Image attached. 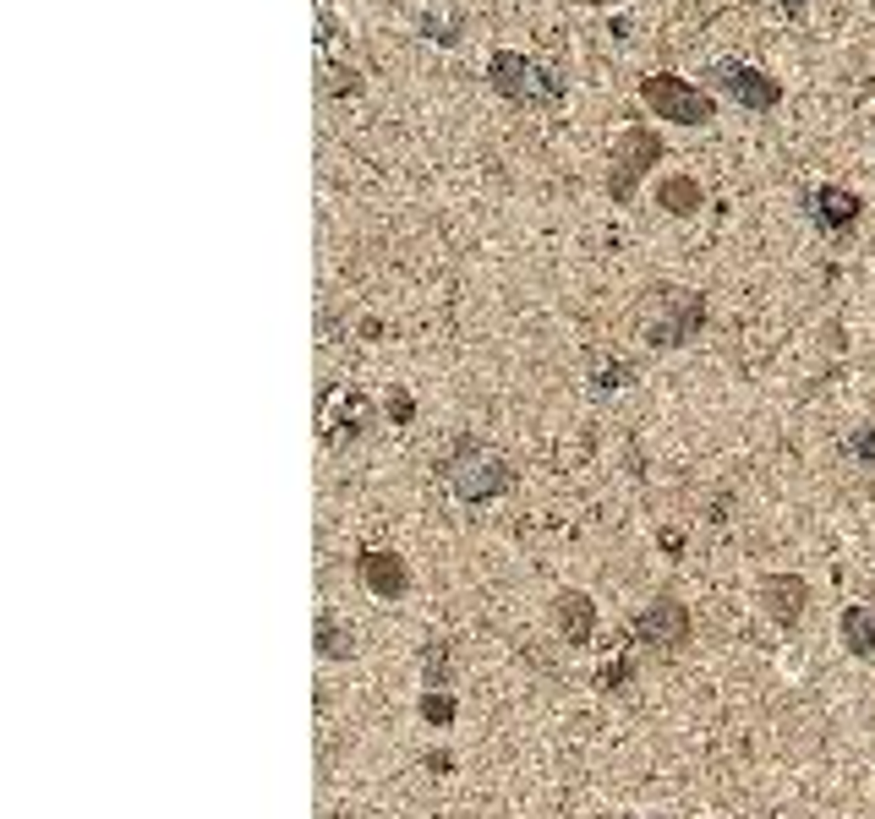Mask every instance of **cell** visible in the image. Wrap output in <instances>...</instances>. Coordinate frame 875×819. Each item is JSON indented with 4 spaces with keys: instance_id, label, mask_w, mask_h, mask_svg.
<instances>
[{
    "instance_id": "cell-20",
    "label": "cell",
    "mask_w": 875,
    "mask_h": 819,
    "mask_svg": "<svg viewBox=\"0 0 875 819\" xmlns=\"http://www.w3.org/2000/svg\"><path fill=\"white\" fill-rule=\"evenodd\" d=\"M635 683V656H618V661H607L603 672H597V689L603 693H624Z\"/></svg>"
},
{
    "instance_id": "cell-10",
    "label": "cell",
    "mask_w": 875,
    "mask_h": 819,
    "mask_svg": "<svg viewBox=\"0 0 875 819\" xmlns=\"http://www.w3.org/2000/svg\"><path fill=\"white\" fill-rule=\"evenodd\" d=\"M356 579H361L378 601H400L405 590H410V568H405V558L389 552V547H367V552L356 558Z\"/></svg>"
},
{
    "instance_id": "cell-15",
    "label": "cell",
    "mask_w": 875,
    "mask_h": 819,
    "mask_svg": "<svg viewBox=\"0 0 875 819\" xmlns=\"http://www.w3.org/2000/svg\"><path fill=\"white\" fill-rule=\"evenodd\" d=\"M312 645H318L324 661H350V656H356V629L339 618L335 607H324L318 623H312Z\"/></svg>"
},
{
    "instance_id": "cell-16",
    "label": "cell",
    "mask_w": 875,
    "mask_h": 819,
    "mask_svg": "<svg viewBox=\"0 0 875 819\" xmlns=\"http://www.w3.org/2000/svg\"><path fill=\"white\" fill-rule=\"evenodd\" d=\"M421 683L427 689H455V650L449 639H421Z\"/></svg>"
},
{
    "instance_id": "cell-17",
    "label": "cell",
    "mask_w": 875,
    "mask_h": 819,
    "mask_svg": "<svg viewBox=\"0 0 875 819\" xmlns=\"http://www.w3.org/2000/svg\"><path fill=\"white\" fill-rule=\"evenodd\" d=\"M843 645L854 656H875V607H843Z\"/></svg>"
},
{
    "instance_id": "cell-21",
    "label": "cell",
    "mask_w": 875,
    "mask_h": 819,
    "mask_svg": "<svg viewBox=\"0 0 875 819\" xmlns=\"http://www.w3.org/2000/svg\"><path fill=\"white\" fill-rule=\"evenodd\" d=\"M384 410H389V421H395V427H410V421H416V399H410L405 388H389Z\"/></svg>"
},
{
    "instance_id": "cell-1",
    "label": "cell",
    "mask_w": 875,
    "mask_h": 819,
    "mask_svg": "<svg viewBox=\"0 0 875 819\" xmlns=\"http://www.w3.org/2000/svg\"><path fill=\"white\" fill-rule=\"evenodd\" d=\"M481 77H487V88L498 99H509L520 110H558L569 99V77L558 66L526 56V50H493Z\"/></svg>"
},
{
    "instance_id": "cell-11",
    "label": "cell",
    "mask_w": 875,
    "mask_h": 819,
    "mask_svg": "<svg viewBox=\"0 0 875 819\" xmlns=\"http://www.w3.org/2000/svg\"><path fill=\"white\" fill-rule=\"evenodd\" d=\"M553 629L564 645H591V633H597V601L586 596V590H558V601H553Z\"/></svg>"
},
{
    "instance_id": "cell-8",
    "label": "cell",
    "mask_w": 875,
    "mask_h": 819,
    "mask_svg": "<svg viewBox=\"0 0 875 819\" xmlns=\"http://www.w3.org/2000/svg\"><path fill=\"white\" fill-rule=\"evenodd\" d=\"M805 213H809V224H815L821 236H848V230L865 219V197L826 181V187H809L805 191Z\"/></svg>"
},
{
    "instance_id": "cell-7",
    "label": "cell",
    "mask_w": 875,
    "mask_h": 819,
    "mask_svg": "<svg viewBox=\"0 0 875 819\" xmlns=\"http://www.w3.org/2000/svg\"><path fill=\"white\" fill-rule=\"evenodd\" d=\"M635 645H646V650H678V645H689V607L678 601V596H657L652 607H640L635 612Z\"/></svg>"
},
{
    "instance_id": "cell-4",
    "label": "cell",
    "mask_w": 875,
    "mask_h": 819,
    "mask_svg": "<svg viewBox=\"0 0 875 819\" xmlns=\"http://www.w3.org/2000/svg\"><path fill=\"white\" fill-rule=\"evenodd\" d=\"M640 104L657 121H674V127H712L717 121V93L706 82L678 77V71H646L640 77Z\"/></svg>"
},
{
    "instance_id": "cell-19",
    "label": "cell",
    "mask_w": 875,
    "mask_h": 819,
    "mask_svg": "<svg viewBox=\"0 0 875 819\" xmlns=\"http://www.w3.org/2000/svg\"><path fill=\"white\" fill-rule=\"evenodd\" d=\"M416 710H421V721H427V727H455V716H460V699H455L449 689H427Z\"/></svg>"
},
{
    "instance_id": "cell-5",
    "label": "cell",
    "mask_w": 875,
    "mask_h": 819,
    "mask_svg": "<svg viewBox=\"0 0 875 819\" xmlns=\"http://www.w3.org/2000/svg\"><path fill=\"white\" fill-rule=\"evenodd\" d=\"M657 296V312L640 322V339H646V350H684L700 328H706V290H689V284H663V290H652Z\"/></svg>"
},
{
    "instance_id": "cell-24",
    "label": "cell",
    "mask_w": 875,
    "mask_h": 819,
    "mask_svg": "<svg viewBox=\"0 0 875 819\" xmlns=\"http://www.w3.org/2000/svg\"><path fill=\"white\" fill-rule=\"evenodd\" d=\"M777 11H788V17H799V11H805V0H777Z\"/></svg>"
},
{
    "instance_id": "cell-14",
    "label": "cell",
    "mask_w": 875,
    "mask_h": 819,
    "mask_svg": "<svg viewBox=\"0 0 875 819\" xmlns=\"http://www.w3.org/2000/svg\"><path fill=\"white\" fill-rule=\"evenodd\" d=\"M367 427H372V404H367V393H339V410L329 416V442H361L367 438Z\"/></svg>"
},
{
    "instance_id": "cell-12",
    "label": "cell",
    "mask_w": 875,
    "mask_h": 819,
    "mask_svg": "<svg viewBox=\"0 0 875 819\" xmlns=\"http://www.w3.org/2000/svg\"><path fill=\"white\" fill-rule=\"evenodd\" d=\"M416 33L427 44H438V50H460L466 44V17L455 6H421L416 11Z\"/></svg>"
},
{
    "instance_id": "cell-9",
    "label": "cell",
    "mask_w": 875,
    "mask_h": 819,
    "mask_svg": "<svg viewBox=\"0 0 875 819\" xmlns=\"http://www.w3.org/2000/svg\"><path fill=\"white\" fill-rule=\"evenodd\" d=\"M760 607L777 629H799L809 612V585L799 573H766L760 579Z\"/></svg>"
},
{
    "instance_id": "cell-2",
    "label": "cell",
    "mask_w": 875,
    "mask_h": 819,
    "mask_svg": "<svg viewBox=\"0 0 875 819\" xmlns=\"http://www.w3.org/2000/svg\"><path fill=\"white\" fill-rule=\"evenodd\" d=\"M438 470H444L449 492H455L460 503H471V508L515 492V465H509L504 453H493L481 438H471V432L449 442V453L438 459Z\"/></svg>"
},
{
    "instance_id": "cell-23",
    "label": "cell",
    "mask_w": 875,
    "mask_h": 819,
    "mask_svg": "<svg viewBox=\"0 0 875 819\" xmlns=\"http://www.w3.org/2000/svg\"><path fill=\"white\" fill-rule=\"evenodd\" d=\"M427 770H432V776H449V770H455V755L432 749V755H427Z\"/></svg>"
},
{
    "instance_id": "cell-3",
    "label": "cell",
    "mask_w": 875,
    "mask_h": 819,
    "mask_svg": "<svg viewBox=\"0 0 875 819\" xmlns=\"http://www.w3.org/2000/svg\"><path fill=\"white\" fill-rule=\"evenodd\" d=\"M663 153H668L663 131H652V127L613 131V148H607V197H613V208H629V202H635L640 181L663 164Z\"/></svg>"
},
{
    "instance_id": "cell-18",
    "label": "cell",
    "mask_w": 875,
    "mask_h": 819,
    "mask_svg": "<svg viewBox=\"0 0 875 819\" xmlns=\"http://www.w3.org/2000/svg\"><path fill=\"white\" fill-rule=\"evenodd\" d=\"M635 382V361H624V356H603L597 367H591V388L597 393H618V388H629Z\"/></svg>"
},
{
    "instance_id": "cell-25",
    "label": "cell",
    "mask_w": 875,
    "mask_h": 819,
    "mask_svg": "<svg viewBox=\"0 0 875 819\" xmlns=\"http://www.w3.org/2000/svg\"><path fill=\"white\" fill-rule=\"evenodd\" d=\"M871 131H875V110H871Z\"/></svg>"
},
{
    "instance_id": "cell-22",
    "label": "cell",
    "mask_w": 875,
    "mask_h": 819,
    "mask_svg": "<svg viewBox=\"0 0 875 819\" xmlns=\"http://www.w3.org/2000/svg\"><path fill=\"white\" fill-rule=\"evenodd\" d=\"M848 453H854L859 465H875V427H859V432L848 438Z\"/></svg>"
},
{
    "instance_id": "cell-13",
    "label": "cell",
    "mask_w": 875,
    "mask_h": 819,
    "mask_svg": "<svg viewBox=\"0 0 875 819\" xmlns=\"http://www.w3.org/2000/svg\"><path fill=\"white\" fill-rule=\"evenodd\" d=\"M657 208H663V213H674V219H689V213H700V208H706V187H700L695 176H684V170L657 176Z\"/></svg>"
},
{
    "instance_id": "cell-6",
    "label": "cell",
    "mask_w": 875,
    "mask_h": 819,
    "mask_svg": "<svg viewBox=\"0 0 875 819\" xmlns=\"http://www.w3.org/2000/svg\"><path fill=\"white\" fill-rule=\"evenodd\" d=\"M706 88L712 93H723V99H734L739 110H749V116H772L777 104H783V82L766 71V66L755 61H739V56H723V61H712L706 71Z\"/></svg>"
}]
</instances>
